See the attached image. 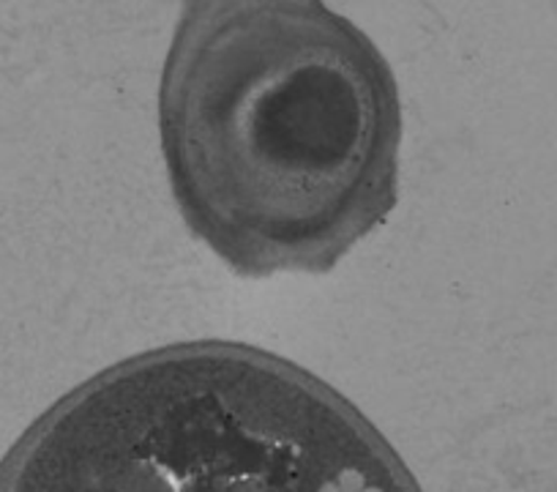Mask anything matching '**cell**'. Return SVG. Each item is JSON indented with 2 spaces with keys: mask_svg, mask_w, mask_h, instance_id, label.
Listing matches in <instances>:
<instances>
[{
  "mask_svg": "<svg viewBox=\"0 0 557 492\" xmlns=\"http://www.w3.org/2000/svg\"><path fill=\"white\" fill-rule=\"evenodd\" d=\"M159 126L186 222L238 274L334 269L396 206V83L320 3L189 7Z\"/></svg>",
  "mask_w": 557,
  "mask_h": 492,
  "instance_id": "cell-1",
  "label": "cell"
}]
</instances>
